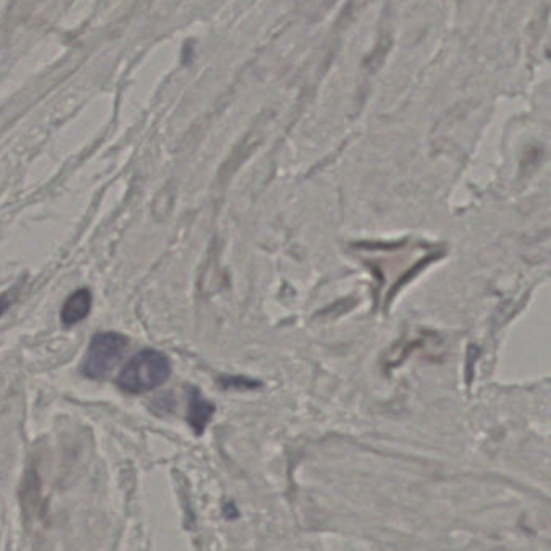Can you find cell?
<instances>
[{
  "instance_id": "obj_2",
  "label": "cell",
  "mask_w": 551,
  "mask_h": 551,
  "mask_svg": "<svg viewBox=\"0 0 551 551\" xmlns=\"http://www.w3.org/2000/svg\"><path fill=\"white\" fill-rule=\"evenodd\" d=\"M127 336L115 332L98 334L91 340L82 371L88 379L102 380L115 369L127 351Z\"/></svg>"
},
{
  "instance_id": "obj_6",
  "label": "cell",
  "mask_w": 551,
  "mask_h": 551,
  "mask_svg": "<svg viewBox=\"0 0 551 551\" xmlns=\"http://www.w3.org/2000/svg\"><path fill=\"white\" fill-rule=\"evenodd\" d=\"M10 304H12V298H10V293H4V295H0V316L10 308Z\"/></svg>"
},
{
  "instance_id": "obj_3",
  "label": "cell",
  "mask_w": 551,
  "mask_h": 551,
  "mask_svg": "<svg viewBox=\"0 0 551 551\" xmlns=\"http://www.w3.org/2000/svg\"><path fill=\"white\" fill-rule=\"evenodd\" d=\"M92 308V295L88 288L76 289L64 303L60 311V319L65 327H73L80 324L90 316Z\"/></svg>"
},
{
  "instance_id": "obj_5",
  "label": "cell",
  "mask_w": 551,
  "mask_h": 551,
  "mask_svg": "<svg viewBox=\"0 0 551 551\" xmlns=\"http://www.w3.org/2000/svg\"><path fill=\"white\" fill-rule=\"evenodd\" d=\"M390 49V39L389 37H385V41H382L379 45H377V49L374 51V54H371L369 57V62L374 65V68H379V65L383 62V59H385V54L389 52Z\"/></svg>"
},
{
  "instance_id": "obj_7",
  "label": "cell",
  "mask_w": 551,
  "mask_h": 551,
  "mask_svg": "<svg viewBox=\"0 0 551 551\" xmlns=\"http://www.w3.org/2000/svg\"><path fill=\"white\" fill-rule=\"evenodd\" d=\"M191 55H193V43H186L183 47V64H190Z\"/></svg>"
},
{
  "instance_id": "obj_4",
  "label": "cell",
  "mask_w": 551,
  "mask_h": 551,
  "mask_svg": "<svg viewBox=\"0 0 551 551\" xmlns=\"http://www.w3.org/2000/svg\"><path fill=\"white\" fill-rule=\"evenodd\" d=\"M216 413V406L206 401L199 390H190V406H188V422L196 434H204L209 421Z\"/></svg>"
},
{
  "instance_id": "obj_1",
  "label": "cell",
  "mask_w": 551,
  "mask_h": 551,
  "mask_svg": "<svg viewBox=\"0 0 551 551\" xmlns=\"http://www.w3.org/2000/svg\"><path fill=\"white\" fill-rule=\"evenodd\" d=\"M170 372L172 364L165 354L157 350H143L123 367L117 380L118 387L133 395L153 391L167 382Z\"/></svg>"
}]
</instances>
